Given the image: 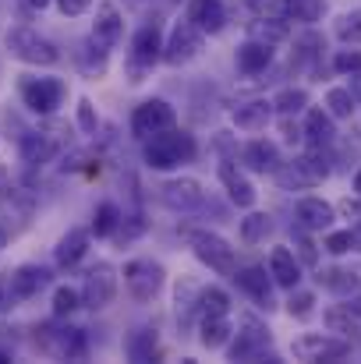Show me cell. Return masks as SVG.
<instances>
[{
	"instance_id": "cell-27",
	"label": "cell",
	"mask_w": 361,
	"mask_h": 364,
	"mask_svg": "<svg viewBox=\"0 0 361 364\" xmlns=\"http://www.w3.org/2000/svg\"><path fill=\"white\" fill-rule=\"evenodd\" d=\"M276 177H280L283 188H315V184H319V177L305 166L301 156L291 159V163H280V166H276Z\"/></svg>"
},
{
	"instance_id": "cell-44",
	"label": "cell",
	"mask_w": 361,
	"mask_h": 364,
	"mask_svg": "<svg viewBox=\"0 0 361 364\" xmlns=\"http://www.w3.org/2000/svg\"><path fill=\"white\" fill-rule=\"evenodd\" d=\"M294 247H298V258H301L305 265H319V251H315V244L308 241L305 234H298V237H294Z\"/></svg>"
},
{
	"instance_id": "cell-37",
	"label": "cell",
	"mask_w": 361,
	"mask_h": 364,
	"mask_svg": "<svg viewBox=\"0 0 361 364\" xmlns=\"http://www.w3.org/2000/svg\"><path fill=\"white\" fill-rule=\"evenodd\" d=\"M273 107H276L283 117H291V114H301V110L308 107V92H305V89H283V92L273 100Z\"/></svg>"
},
{
	"instance_id": "cell-31",
	"label": "cell",
	"mask_w": 361,
	"mask_h": 364,
	"mask_svg": "<svg viewBox=\"0 0 361 364\" xmlns=\"http://www.w3.org/2000/svg\"><path fill=\"white\" fill-rule=\"evenodd\" d=\"M305 134L312 145H330L333 141V114L330 110H308V121H305Z\"/></svg>"
},
{
	"instance_id": "cell-5",
	"label": "cell",
	"mask_w": 361,
	"mask_h": 364,
	"mask_svg": "<svg viewBox=\"0 0 361 364\" xmlns=\"http://www.w3.org/2000/svg\"><path fill=\"white\" fill-rule=\"evenodd\" d=\"M170 127H177V114L163 100H149V103L135 107V114H131V131L142 141L152 138V134H159V131H170Z\"/></svg>"
},
{
	"instance_id": "cell-12",
	"label": "cell",
	"mask_w": 361,
	"mask_h": 364,
	"mask_svg": "<svg viewBox=\"0 0 361 364\" xmlns=\"http://www.w3.org/2000/svg\"><path fill=\"white\" fill-rule=\"evenodd\" d=\"M39 333H43V350L46 354L68 358V361L85 358V336H82V329H39Z\"/></svg>"
},
{
	"instance_id": "cell-16",
	"label": "cell",
	"mask_w": 361,
	"mask_h": 364,
	"mask_svg": "<svg viewBox=\"0 0 361 364\" xmlns=\"http://www.w3.org/2000/svg\"><path fill=\"white\" fill-rule=\"evenodd\" d=\"M294 216H298V227L301 230H330L333 223V205L323 202V198H301L294 205Z\"/></svg>"
},
{
	"instance_id": "cell-24",
	"label": "cell",
	"mask_w": 361,
	"mask_h": 364,
	"mask_svg": "<svg viewBox=\"0 0 361 364\" xmlns=\"http://www.w3.org/2000/svg\"><path fill=\"white\" fill-rule=\"evenodd\" d=\"M269 60H273V46H269V43L248 39V43L238 50V68L244 71V75H258V71H266Z\"/></svg>"
},
{
	"instance_id": "cell-43",
	"label": "cell",
	"mask_w": 361,
	"mask_h": 364,
	"mask_svg": "<svg viewBox=\"0 0 361 364\" xmlns=\"http://www.w3.org/2000/svg\"><path fill=\"white\" fill-rule=\"evenodd\" d=\"M333 68H337V71H344V75L361 71V53L358 50H340V53L333 57Z\"/></svg>"
},
{
	"instance_id": "cell-8",
	"label": "cell",
	"mask_w": 361,
	"mask_h": 364,
	"mask_svg": "<svg viewBox=\"0 0 361 364\" xmlns=\"http://www.w3.org/2000/svg\"><path fill=\"white\" fill-rule=\"evenodd\" d=\"M124 287L135 301H152L163 287V269L156 262H145V258H135L124 265Z\"/></svg>"
},
{
	"instance_id": "cell-2",
	"label": "cell",
	"mask_w": 361,
	"mask_h": 364,
	"mask_svg": "<svg viewBox=\"0 0 361 364\" xmlns=\"http://www.w3.org/2000/svg\"><path fill=\"white\" fill-rule=\"evenodd\" d=\"M7 50H11L18 60L39 64V68H50V64L61 60V50H57L50 39H43L39 32H32V28H11V32H7Z\"/></svg>"
},
{
	"instance_id": "cell-46",
	"label": "cell",
	"mask_w": 361,
	"mask_h": 364,
	"mask_svg": "<svg viewBox=\"0 0 361 364\" xmlns=\"http://www.w3.org/2000/svg\"><path fill=\"white\" fill-rule=\"evenodd\" d=\"M340 213L355 223V230L361 234V202H358V198H344V202H340Z\"/></svg>"
},
{
	"instance_id": "cell-45",
	"label": "cell",
	"mask_w": 361,
	"mask_h": 364,
	"mask_svg": "<svg viewBox=\"0 0 361 364\" xmlns=\"http://www.w3.org/2000/svg\"><path fill=\"white\" fill-rule=\"evenodd\" d=\"M78 127H82L85 134H96V110H93V103H89V100H82V103H78Z\"/></svg>"
},
{
	"instance_id": "cell-3",
	"label": "cell",
	"mask_w": 361,
	"mask_h": 364,
	"mask_svg": "<svg viewBox=\"0 0 361 364\" xmlns=\"http://www.w3.org/2000/svg\"><path fill=\"white\" fill-rule=\"evenodd\" d=\"M184 237L195 247L199 262H206V265H209L213 272H220V276H234V269H238L234 247L224 241V237H216V234H209V230H184Z\"/></svg>"
},
{
	"instance_id": "cell-42",
	"label": "cell",
	"mask_w": 361,
	"mask_h": 364,
	"mask_svg": "<svg viewBox=\"0 0 361 364\" xmlns=\"http://www.w3.org/2000/svg\"><path fill=\"white\" fill-rule=\"evenodd\" d=\"M351 247H358V234L355 230H340V234H330L326 237V251H333V255H344Z\"/></svg>"
},
{
	"instance_id": "cell-1",
	"label": "cell",
	"mask_w": 361,
	"mask_h": 364,
	"mask_svg": "<svg viewBox=\"0 0 361 364\" xmlns=\"http://www.w3.org/2000/svg\"><path fill=\"white\" fill-rule=\"evenodd\" d=\"M195 156V138L170 127V131H159L152 138H145V163L152 170H170V166H181Z\"/></svg>"
},
{
	"instance_id": "cell-41",
	"label": "cell",
	"mask_w": 361,
	"mask_h": 364,
	"mask_svg": "<svg viewBox=\"0 0 361 364\" xmlns=\"http://www.w3.org/2000/svg\"><path fill=\"white\" fill-rule=\"evenodd\" d=\"M312 308H315V297H312L308 290H298V294H291V301H287V311H291L294 318H308Z\"/></svg>"
},
{
	"instance_id": "cell-39",
	"label": "cell",
	"mask_w": 361,
	"mask_h": 364,
	"mask_svg": "<svg viewBox=\"0 0 361 364\" xmlns=\"http://www.w3.org/2000/svg\"><path fill=\"white\" fill-rule=\"evenodd\" d=\"M337 36H340V43L358 46L361 43V11H347V14L337 21Z\"/></svg>"
},
{
	"instance_id": "cell-48",
	"label": "cell",
	"mask_w": 361,
	"mask_h": 364,
	"mask_svg": "<svg viewBox=\"0 0 361 364\" xmlns=\"http://www.w3.org/2000/svg\"><path fill=\"white\" fill-rule=\"evenodd\" d=\"M351 92H355V100H361V71H355V78H351Z\"/></svg>"
},
{
	"instance_id": "cell-23",
	"label": "cell",
	"mask_w": 361,
	"mask_h": 364,
	"mask_svg": "<svg viewBox=\"0 0 361 364\" xmlns=\"http://www.w3.org/2000/svg\"><path fill=\"white\" fill-rule=\"evenodd\" d=\"M273 117V103H266V100H251V103H241L238 110H234V124H238L241 131H266V124Z\"/></svg>"
},
{
	"instance_id": "cell-51",
	"label": "cell",
	"mask_w": 361,
	"mask_h": 364,
	"mask_svg": "<svg viewBox=\"0 0 361 364\" xmlns=\"http://www.w3.org/2000/svg\"><path fill=\"white\" fill-rule=\"evenodd\" d=\"M28 4H32V7H46L50 0H28Z\"/></svg>"
},
{
	"instance_id": "cell-47",
	"label": "cell",
	"mask_w": 361,
	"mask_h": 364,
	"mask_svg": "<svg viewBox=\"0 0 361 364\" xmlns=\"http://www.w3.org/2000/svg\"><path fill=\"white\" fill-rule=\"evenodd\" d=\"M57 7H61L64 14H82V11L93 7V0H57Z\"/></svg>"
},
{
	"instance_id": "cell-11",
	"label": "cell",
	"mask_w": 361,
	"mask_h": 364,
	"mask_svg": "<svg viewBox=\"0 0 361 364\" xmlns=\"http://www.w3.org/2000/svg\"><path fill=\"white\" fill-rule=\"evenodd\" d=\"M269 347V329H262L255 318H244L238 333V343L231 347V361H258Z\"/></svg>"
},
{
	"instance_id": "cell-22",
	"label": "cell",
	"mask_w": 361,
	"mask_h": 364,
	"mask_svg": "<svg viewBox=\"0 0 361 364\" xmlns=\"http://www.w3.org/2000/svg\"><path fill=\"white\" fill-rule=\"evenodd\" d=\"M53 156H57V141H53L50 134L32 131V134L21 138V159H25L28 166H43V163H50Z\"/></svg>"
},
{
	"instance_id": "cell-17",
	"label": "cell",
	"mask_w": 361,
	"mask_h": 364,
	"mask_svg": "<svg viewBox=\"0 0 361 364\" xmlns=\"http://www.w3.org/2000/svg\"><path fill=\"white\" fill-rule=\"evenodd\" d=\"M124 32V14L117 11V4H100L96 7V25H93V39L103 43V46H114Z\"/></svg>"
},
{
	"instance_id": "cell-26",
	"label": "cell",
	"mask_w": 361,
	"mask_h": 364,
	"mask_svg": "<svg viewBox=\"0 0 361 364\" xmlns=\"http://www.w3.org/2000/svg\"><path fill=\"white\" fill-rule=\"evenodd\" d=\"M248 36L251 39H258V43H283V39H291V25L283 21V18H255L251 25H248Z\"/></svg>"
},
{
	"instance_id": "cell-18",
	"label": "cell",
	"mask_w": 361,
	"mask_h": 364,
	"mask_svg": "<svg viewBox=\"0 0 361 364\" xmlns=\"http://www.w3.org/2000/svg\"><path fill=\"white\" fill-rule=\"evenodd\" d=\"M269 276H273V283L294 290L298 279H301V265H298L294 251H287V247H273V255H269Z\"/></svg>"
},
{
	"instance_id": "cell-7",
	"label": "cell",
	"mask_w": 361,
	"mask_h": 364,
	"mask_svg": "<svg viewBox=\"0 0 361 364\" xmlns=\"http://www.w3.org/2000/svg\"><path fill=\"white\" fill-rule=\"evenodd\" d=\"M291 354L298 361H344L351 354V343L347 340H337V336H323V333H308L301 340H294Z\"/></svg>"
},
{
	"instance_id": "cell-13",
	"label": "cell",
	"mask_w": 361,
	"mask_h": 364,
	"mask_svg": "<svg viewBox=\"0 0 361 364\" xmlns=\"http://www.w3.org/2000/svg\"><path fill=\"white\" fill-rule=\"evenodd\" d=\"M234 283H238L241 290L258 304V308H273V279L266 276V269L262 265H244V269H234Z\"/></svg>"
},
{
	"instance_id": "cell-52",
	"label": "cell",
	"mask_w": 361,
	"mask_h": 364,
	"mask_svg": "<svg viewBox=\"0 0 361 364\" xmlns=\"http://www.w3.org/2000/svg\"><path fill=\"white\" fill-rule=\"evenodd\" d=\"M0 247H4V230H0Z\"/></svg>"
},
{
	"instance_id": "cell-21",
	"label": "cell",
	"mask_w": 361,
	"mask_h": 364,
	"mask_svg": "<svg viewBox=\"0 0 361 364\" xmlns=\"http://www.w3.org/2000/svg\"><path fill=\"white\" fill-rule=\"evenodd\" d=\"M241 159L255 170V173H276V166H280V152H276V145L273 141H251V145H244V152H241Z\"/></svg>"
},
{
	"instance_id": "cell-28",
	"label": "cell",
	"mask_w": 361,
	"mask_h": 364,
	"mask_svg": "<svg viewBox=\"0 0 361 364\" xmlns=\"http://www.w3.org/2000/svg\"><path fill=\"white\" fill-rule=\"evenodd\" d=\"M89 251V230H71L64 241L57 244V265H64V269H71V265H78L82 262V255Z\"/></svg>"
},
{
	"instance_id": "cell-29",
	"label": "cell",
	"mask_w": 361,
	"mask_h": 364,
	"mask_svg": "<svg viewBox=\"0 0 361 364\" xmlns=\"http://www.w3.org/2000/svg\"><path fill=\"white\" fill-rule=\"evenodd\" d=\"M156 347H159V336L149 326H142V329H135L127 336V358L131 361H152L156 358Z\"/></svg>"
},
{
	"instance_id": "cell-9",
	"label": "cell",
	"mask_w": 361,
	"mask_h": 364,
	"mask_svg": "<svg viewBox=\"0 0 361 364\" xmlns=\"http://www.w3.org/2000/svg\"><path fill=\"white\" fill-rule=\"evenodd\" d=\"M85 304L89 308H107V304H114V297H117V269L110 265V262H100L96 269H89V276H85Z\"/></svg>"
},
{
	"instance_id": "cell-33",
	"label": "cell",
	"mask_w": 361,
	"mask_h": 364,
	"mask_svg": "<svg viewBox=\"0 0 361 364\" xmlns=\"http://www.w3.org/2000/svg\"><path fill=\"white\" fill-rule=\"evenodd\" d=\"M273 230V223H269V216L266 213H251V216H244L241 220V241L244 244H258L266 241V234Z\"/></svg>"
},
{
	"instance_id": "cell-10",
	"label": "cell",
	"mask_w": 361,
	"mask_h": 364,
	"mask_svg": "<svg viewBox=\"0 0 361 364\" xmlns=\"http://www.w3.org/2000/svg\"><path fill=\"white\" fill-rule=\"evenodd\" d=\"M159 198H163L170 209H177V213H195V209L206 205V191H202V184L192 181V177H174V181H167V184L159 188Z\"/></svg>"
},
{
	"instance_id": "cell-40",
	"label": "cell",
	"mask_w": 361,
	"mask_h": 364,
	"mask_svg": "<svg viewBox=\"0 0 361 364\" xmlns=\"http://www.w3.org/2000/svg\"><path fill=\"white\" fill-rule=\"evenodd\" d=\"M78 308V294L71 290V287H57V294H53V315H71Z\"/></svg>"
},
{
	"instance_id": "cell-36",
	"label": "cell",
	"mask_w": 361,
	"mask_h": 364,
	"mask_svg": "<svg viewBox=\"0 0 361 364\" xmlns=\"http://www.w3.org/2000/svg\"><path fill=\"white\" fill-rule=\"evenodd\" d=\"M323 7H326V0H287V14L294 21H305V25L319 21L323 18Z\"/></svg>"
},
{
	"instance_id": "cell-49",
	"label": "cell",
	"mask_w": 361,
	"mask_h": 364,
	"mask_svg": "<svg viewBox=\"0 0 361 364\" xmlns=\"http://www.w3.org/2000/svg\"><path fill=\"white\" fill-rule=\"evenodd\" d=\"M244 4H248V7H255V11H258V7H262V4H266V0H244Z\"/></svg>"
},
{
	"instance_id": "cell-15",
	"label": "cell",
	"mask_w": 361,
	"mask_h": 364,
	"mask_svg": "<svg viewBox=\"0 0 361 364\" xmlns=\"http://www.w3.org/2000/svg\"><path fill=\"white\" fill-rule=\"evenodd\" d=\"M188 21L199 25L202 32L216 36V32H224V25H227V7H224L220 0H192V4H188Z\"/></svg>"
},
{
	"instance_id": "cell-30",
	"label": "cell",
	"mask_w": 361,
	"mask_h": 364,
	"mask_svg": "<svg viewBox=\"0 0 361 364\" xmlns=\"http://www.w3.org/2000/svg\"><path fill=\"white\" fill-rule=\"evenodd\" d=\"M202 347H209V350H216V347H224L227 340H231V318L227 315H202Z\"/></svg>"
},
{
	"instance_id": "cell-4",
	"label": "cell",
	"mask_w": 361,
	"mask_h": 364,
	"mask_svg": "<svg viewBox=\"0 0 361 364\" xmlns=\"http://www.w3.org/2000/svg\"><path fill=\"white\" fill-rule=\"evenodd\" d=\"M18 92H21V103H25L32 114L46 117V114H53V110L61 107V100H64V82H57V78H21Z\"/></svg>"
},
{
	"instance_id": "cell-6",
	"label": "cell",
	"mask_w": 361,
	"mask_h": 364,
	"mask_svg": "<svg viewBox=\"0 0 361 364\" xmlns=\"http://www.w3.org/2000/svg\"><path fill=\"white\" fill-rule=\"evenodd\" d=\"M202 39H206V32H202L199 25L181 21V25L170 32V39L163 43V60H167V64H174V68H181V64L195 60V57L202 53Z\"/></svg>"
},
{
	"instance_id": "cell-38",
	"label": "cell",
	"mask_w": 361,
	"mask_h": 364,
	"mask_svg": "<svg viewBox=\"0 0 361 364\" xmlns=\"http://www.w3.org/2000/svg\"><path fill=\"white\" fill-rule=\"evenodd\" d=\"M199 311H202V315H227V311H231V297H227L224 290L209 287V290L202 294V301H199Z\"/></svg>"
},
{
	"instance_id": "cell-32",
	"label": "cell",
	"mask_w": 361,
	"mask_h": 364,
	"mask_svg": "<svg viewBox=\"0 0 361 364\" xmlns=\"http://www.w3.org/2000/svg\"><path fill=\"white\" fill-rule=\"evenodd\" d=\"M326 329H330V333H340V336L358 340V333H361L358 311H351V304H347V308H330V311H326Z\"/></svg>"
},
{
	"instance_id": "cell-25",
	"label": "cell",
	"mask_w": 361,
	"mask_h": 364,
	"mask_svg": "<svg viewBox=\"0 0 361 364\" xmlns=\"http://www.w3.org/2000/svg\"><path fill=\"white\" fill-rule=\"evenodd\" d=\"M319 283H323L330 294H340V297H351V294L361 290L358 272H351V269H323V272H319Z\"/></svg>"
},
{
	"instance_id": "cell-34",
	"label": "cell",
	"mask_w": 361,
	"mask_h": 364,
	"mask_svg": "<svg viewBox=\"0 0 361 364\" xmlns=\"http://www.w3.org/2000/svg\"><path fill=\"white\" fill-rule=\"evenodd\" d=\"M326 110L337 117V121H347L355 114V92L351 89H330L326 92Z\"/></svg>"
},
{
	"instance_id": "cell-19",
	"label": "cell",
	"mask_w": 361,
	"mask_h": 364,
	"mask_svg": "<svg viewBox=\"0 0 361 364\" xmlns=\"http://www.w3.org/2000/svg\"><path fill=\"white\" fill-rule=\"evenodd\" d=\"M131 57H135V64H152L156 57H163V36H159V25L156 21L145 25V28H138V36L131 43Z\"/></svg>"
},
{
	"instance_id": "cell-20",
	"label": "cell",
	"mask_w": 361,
	"mask_h": 364,
	"mask_svg": "<svg viewBox=\"0 0 361 364\" xmlns=\"http://www.w3.org/2000/svg\"><path fill=\"white\" fill-rule=\"evenodd\" d=\"M220 181H224V188H227V195H231L234 205H241V209H251L255 205V188L244 181V173H241L234 163H224L220 166Z\"/></svg>"
},
{
	"instance_id": "cell-50",
	"label": "cell",
	"mask_w": 361,
	"mask_h": 364,
	"mask_svg": "<svg viewBox=\"0 0 361 364\" xmlns=\"http://www.w3.org/2000/svg\"><path fill=\"white\" fill-rule=\"evenodd\" d=\"M355 191H358V195H361V170H358V173H355Z\"/></svg>"
},
{
	"instance_id": "cell-14",
	"label": "cell",
	"mask_w": 361,
	"mask_h": 364,
	"mask_svg": "<svg viewBox=\"0 0 361 364\" xmlns=\"http://www.w3.org/2000/svg\"><path fill=\"white\" fill-rule=\"evenodd\" d=\"M46 283H50V272H46L43 265H18V269L7 276V294H11L14 301H28V297H36Z\"/></svg>"
},
{
	"instance_id": "cell-35",
	"label": "cell",
	"mask_w": 361,
	"mask_h": 364,
	"mask_svg": "<svg viewBox=\"0 0 361 364\" xmlns=\"http://www.w3.org/2000/svg\"><path fill=\"white\" fill-rule=\"evenodd\" d=\"M117 227H120V209L117 205H110V202H103V205L96 209V216H93V230H96V237H110Z\"/></svg>"
}]
</instances>
